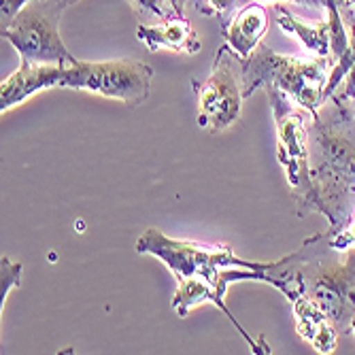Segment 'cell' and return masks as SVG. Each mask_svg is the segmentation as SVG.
Masks as SVG:
<instances>
[{"label": "cell", "instance_id": "52a82bcc", "mask_svg": "<svg viewBox=\"0 0 355 355\" xmlns=\"http://www.w3.org/2000/svg\"><path fill=\"white\" fill-rule=\"evenodd\" d=\"M268 103L277 121V159L287 177V183L296 191L298 200L311 193V162H309V121L311 117L287 94L277 87H266Z\"/></svg>", "mask_w": 355, "mask_h": 355}, {"label": "cell", "instance_id": "44dd1931", "mask_svg": "<svg viewBox=\"0 0 355 355\" xmlns=\"http://www.w3.org/2000/svg\"><path fill=\"white\" fill-rule=\"evenodd\" d=\"M255 3H262V5H277L279 0H255Z\"/></svg>", "mask_w": 355, "mask_h": 355}, {"label": "cell", "instance_id": "ac0fdd59", "mask_svg": "<svg viewBox=\"0 0 355 355\" xmlns=\"http://www.w3.org/2000/svg\"><path fill=\"white\" fill-rule=\"evenodd\" d=\"M289 3H300V5H313V7H326V0H289Z\"/></svg>", "mask_w": 355, "mask_h": 355}, {"label": "cell", "instance_id": "9a60e30c", "mask_svg": "<svg viewBox=\"0 0 355 355\" xmlns=\"http://www.w3.org/2000/svg\"><path fill=\"white\" fill-rule=\"evenodd\" d=\"M21 283V264L9 260V257H3V285H0V298H3V304H5V298L9 296V292L13 287H17Z\"/></svg>", "mask_w": 355, "mask_h": 355}, {"label": "cell", "instance_id": "d6986e66", "mask_svg": "<svg viewBox=\"0 0 355 355\" xmlns=\"http://www.w3.org/2000/svg\"><path fill=\"white\" fill-rule=\"evenodd\" d=\"M171 3L175 5V11H177L179 15H183V7H185L187 0H171Z\"/></svg>", "mask_w": 355, "mask_h": 355}, {"label": "cell", "instance_id": "7c38bea8", "mask_svg": "<svg viewBox=\"0 0 355 355\" xmlns=\"http://www.w3.org/2000/svg\"><path fill=\"white\" fill-rule=\"evenodd\" d=\"M294 317H296V330L298 334L317 351V353H334L338 345V334L334 321L326 315L309 294L292 302Z\"/></svg>", "mask_w": 355, "mask_h": 355}, {"label": "cell", "instance_id": "277c9868", "mask_svg": "<svg viewBox=\"0 0 355 355\" xmlns=\"http://www.w3.org/2000/svg\"><path fill=\"white\" fill-rule=\"evenodd\" d=\"M67 7H71L67 0H30L15 19L3 28V39L26 62L71 67L77 58L60 37V19Z\"/></svg>", "mask_w": 355, "mask_h": 355}, {"label": "cell", "instance_id": "5b68a950", "mask_svg": "<svg viewBox=\"0 0 355 355\" xmlns=\"http://www.w3.org/2000/svg\"><path fill=\"white\" fill-rule=\"evenodd\" d=\"M332 251L328 232H319L317 245L304 262L306 294L326 311L334 326L347 330L355 317V249L345 251V260L326 264L324 257Z\"/></svg>", "mask_w": 355, "mask_h": 355}, {"label": "cell", "instance_id": "8fae6325", "mask_svg": "<svg viewBox=\"0 0 355 355\" xmlns=\"http://www.w3.org/2000/svg\"><path fill=\"white\" fill-rule=\"evenodd\" d=\"M137 39L149 51H171L193 55L200 51V39L183 15H173L153 24H139Z\"/></svg>", "mask_w": 355, "mask_h": 355}, {"label": "cell", "instance_id": "8992f818", "mask_svg": "<svg viewBox=\"0 0 355 355\" xmlns=\"http://www.w3.org/2000/svg\"><path fill=\"white\" fill-rule=\"evenodd\" d=\"M153 71L143 62L135 60H109V62H83L77 60L67 67L62 87L83 89L101 94L113 101L137 107L149 98Z\"/></svg>", "mask_w": 355, "mask_h": 355}, {"label": "cell", "instance_id": "4fadbf2b", "mask_svg": "<svg viewBox=\"0 0 355 355\" xmlns=\"http://www.w3.org/2000/svg\"><path fill=\"white\" fill-rule=\"evenodd\" d=\"M275 19L281 26V30L287 32V35L296 37L309 53H313L317 58H330V28H328L326 19L309 24V21H302L300 17L292 15L283 7L275 9Z\"/></svg>", "mask_w": 355, "mask_h": 355}, {"label": "cell", "instance_id": "3957f363", "mask_svg": "<svg viewBox=\"0 0 355 355\" xmlns=\"http://www.w3.org/2000/svg\"><path fill=\"white\" fill-rule=\"evenodd\" d=\"M137 251L162 260L177 277V283L189 277H202L228 289L230 281L225 270L241 266L243 260L234 255L230 245H207L193 241H177L155 228H149L137 241Z\"/></svg>", "mask_w": 355, "mask_h": 355}, {"label": "cell", "instance_id": "ba28073f", "mask_svg": "<svg viewBox=\"0 0 355 355\" xmlns=\"http://www.w3.org/2000/svg\"><path fill=\"white\" fill-rule=\"evenodd\" d=\"M234 53L221 45L207 81L193 83L198 92V125L211 135L228 130L241 119L243 109V71H236Z\"/></svg>", "mask_w": 355, "mask_h": 355}, {"label": "cell", "instance_id": "7a4b0ae2", "mask_svg": "<svg viewBox=\"0 0 355 355\" xmlns=\"http://www.w3.org/2000/svg\"><path fill=\"white\" fill-rule=\"evenodd\" d=\"M243 96H251L260 87H277L287 94L309 115L326 103V85L332 71L330 58H298L272 51L264 41L241 62Z\"/></svg>", "mask_w": 355, "mask_h": 355}, {"label": "cell", "instance_id": "6da1fadb", "mask_svg": "<svg viewBox=\"0 0 355 355\" xmlns=\"http://www.w3.org/2000/svg\"><path fill=\"white\" fill-rule=\"evenodd\" d=\"M311 193L304 205L340 230L355 211V107L332 94L309 123Z\"/></svg>", "mask_w": 355, "mask_h": 355}, {"label": "cell", "instance_id": "2e32d148", "mask_svg": "<svg viewBox=\"0 0 355 355\" xmlns=\"http://www.w3.org/2000/svg\"><path fill=\"white\" fill-rule=\"evenodd\" d=\"M207 5L213 9V15H217L221 19V24L225 26V19H230L234 15V11L241 5V0H207Z\"/></svg>", "mask_w": 355, "mask_h": 355}, {"label": "cell", "instance_id": "ffe728a7", "mask_svg": "<svg viewBox=\"0 0 355 355\" xmlns=\"http://www.w3.org/2000/svg\"><path fill=\"white\" fill-rule=\"evenodd\" d=\"M347 332H349V334H355V317L351 319V324H349V328H347Z\"/></svg>", "mask_w": 355, "mask_h": 355}, {"label": "cell", "instance_id": "7402d4cb", "mask_svg": "<svg viewBox=\"0 0 355 355\" xmlns=\"http://www.w3.org/2000/svg\"><path fill=\"white\" fill-rule=\"evenodd\" d=\"M69 5H77V3H81V0H67Z\"/></svg>", "mask_w": 355, "mask_h": 355}, {"label": "cell", "instance_id": "e0dca14e", "mask_svg": "<svg viewBox=\"0 0 355 355\" xmlns=\"http://www.w3.org/2000/svg\"><path fill=\"white\" fill-rule=\"evenodd\" d=\"M28 3H30V0H0V11H3V28H7Z\"/></svg>", "mask_w": 355, "mask_h": 355}, {"label": "cell", "instance_id": "9c48e42d", "mask_svg": "<svg viewBox=\"0 0 355 355\" xmlns=\"http://www.w3.org/2000/svg\"><path fill=\"white\" fill-rule=\"evenodd\" d=\"M64 73H67V67H62V64H41L21 60V67L0 85V111H11L13 107L26 103L30 96H35L41 89L62 87Z\"/></svg>", "mask_w": 355, "mask_h": 355}, {"label": "cell", "instance_id": "5bb4252c", "mask_svg": "<svg viewBox=\"0 0 355 355\" xmlns=\"http://www.w3.org/2000/svg\"><path fill=\"white\" fill-rule=\"evenodd\" d=\"M328 243H330L332 251H340V253L355 249V211L351 213V217L347 219V223L340 230H336V232L328 230Z\"/></svg>", "mask_w": 355, "mask_h": 355}, {"label": "cell", "instance_id": "603a6c76", "mask_svg": "<svg viewBox=\"0 0 355 355\" xmlns=\"http://www.w3.org/2000/svg\"><path fill=\"white\" fill-rule=\"evenodd\" d=\"M349 3H351V5H353V7H355V0H349Z\"/></svg>", "mask_w": 355, "mask_h": 355}, {"label": "cell", "instance_id": "30bf717a", "mask_svg": "<svg viewBox=\"0 0 355 355\" xmlns=\"http://www.w3.org/2000/svg\"><path fill=\"white\" fill-rule=\"evenodd\" d=\"M268 26L270 17L266 5L255 3V0L249 5H241L230 21L223 26V45L241 62H245L266 37Z\"/></svg>", "mask_w": 355, "mask_h": 355}]
</instances>
